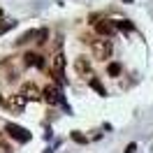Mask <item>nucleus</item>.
I'll list each match as a JSON object with an SVG mask.
<instances>
[{
	"label": "nucleus",
	"instance_id": "6",
	"mask_svg": "<svg viewBox=\"0 0 153 153\" xmlns=\"http://www.w3.org/2000/svg\"><path fill=\"white\" fill-rule=\"evenodd\" d=\"M74 72L79 76H84V79H91V76H95L93 74V67H91V60H88L86 56H79L74 60Z\"/></svg>",
	"mask_w": 153,
	"mask_h": 153
},
{
	"label": "nucleus",
	"instance_id": "19",
	"mask_svg": "<svg viewBox=\"0 0 153 153\" xmlns=\"http://www.w3.org/2000/svg\"><path fill=\"white\" fill-rule=\"evenodd\" d=\"M134 149H137V144H128V146H125V153H134Z\"/></svg>",
	"mask_w": 153,
	"mask_h": 153
},
{
	"label": "nucleus",
	"instance_id": "1",
	"mask_svg": "<svg viewBox=\"0 0 153 153\" xmlns=\"http://www.w3.org/2000/svg\"><path fill=\"white\" fill-rule=\"evenodd\" d=\"M91 51H93V58L95 60H109L111 53H114V44H111V39H95L93 44H91Z\"/></svg>",
	"mask_w": 153,
	"mask_h": 153
},
{
	"label": "nucleus",
	"instance_id": "18",
	"mask_svg": "<svg viewBox=\"0 0 153 153\" xmlns=\"http://www.w3.org/2000/svg\"><path fill=\"white\" fill-rule=\"evenodd\" d=\"M0 153H12V146L5 142V137L0 134Z\"/></svg>",
	"mask_w": 153,
	"mask_h": 153
},
{
	"label": "nucleus",
	"instance_id": "14",
	"mask_svg": "<svg viewBox=\"0 0 153 153\" xmlns=\"http://www.w3.org/2000/svg\"><path fill=\"white\" fill-rule=\"evenodd\" d=\"M116 28H118V30H123V33H132L134 26L130 23V21H116Z\"/></svg>",
	"mask_w": 153,
	"mask_h": 153
},
{
	"label": "nucleus",
	"instance_id": "12",
	"mask_svg": "<svg viewBox=\"0 0 153 153\" xmlns=\"http://www.w3.org/2000/svg\"><path fill=\"white\" fill-rule=\"evenodd\" d=\"M37 39V30H28V33H26V35H21L19 39H16V47H23V44H28L30 39Z\"/></svg>",
	"mask_w": 153,
	"mask_h": 153
},
{
	"label": "nucleus",
	"instance_id": "8",
	"mask_svg": "<svg viewBox=\"0 0 153 153\" xmlns=\"http://www.w3.org/2000/svg\"><path fill=\"white\" fill-rule=\"evenodd\" d=\"M63 70H65V56H63V51H58L56 56H53V63H51V76L56 74V79H60Z\"/></svg>",
	"mask_w": 153,
	"mask_h": 153
},
{
	"label": "nucleus",
	"instance_id": "3",
	"mask_svg": "<svg viewBox=\"0 0 153 153\" xmlns=\"http://www.w3.org/2000/svg\"><path fill=\"white\" fill-rule=\"evenodd\" d=\"M42 100L49 102V105H60L63 102V95H60V88L53 86V84H49V86L42 88Z\"/></svg>",
	"mask_w": 153,
	"mask_h": 153
},
{
	"label": "nucleus",
	"instance_id": "16",
	"mask_svg": "<svg viewBox=\"0 0 153 153\" xmlns=\"http://www.w3.org/2000/svg\"><path fill=\"white\" fill-rule=\"evenodd\" d=\"M72 139H74L76 144H88V137H86V134H81V132H76V130L72 132Z\"/></svg>",
	"mask_w": 153,
	"mask_h": 153
},
{
	"label": "nucleus",
	"instance_id": "2",
	"mask_svg": "<svg viewBox=\"0 0 153 153\" xmlns=\"http://www.w3.org/2000/svg\"><path fill=\"white\" fill-rule=\"evenodd\" d=\"M19 95L23 97L26 102H35V100H39V97H42V88H39L35 81H26V84L21 86Z\"/></svg>",
	"mask_w": 153,
	"mask_h": 153
},
{
	"label": "nucleus",
	"instance_id": "10",
	"mask_svg": "<svg viewBox=\"0 0 153 153\" xmlns=\"http://www.w3.org/2000/svg\"><path fill=\"white\" fill-rule=\"evenodd\" d=\"M7 109H12V111H14V114H21V111H23V107H26V100H23V97L21 95H12L10 100H7Z\"/></svg>",
	"mask_w": 153,
	"mask_h": 153
},
{
	"label": "nucleus",
	"instance_id": "7",
	"mask_svg": "<svg viewBox=\"0 0 153 153\" xmlns=\"http://www.w3.org/2000/svg\"><path fill=\"white\" fill-rule=\"evenodd\" d=\"M116 21H109V19H100V21H95V33L97 35H102V37H111V35H114L116 33Z\"/></svg>",
	"mask_w": 153,
	"mask_h": 153
},
{
	"label": "nucleus",
	"instance_id": "15",
	"mask_svg": "<svg viewBox=\"0 0 153 153\" xmlns=\"http://www.w3.org/2000/svg\"><path fill=\"white\" fill-rule=\"evenodd\" d=\"M14 26H16V21H2V23H0V35H5V33L10 28H14Z\"/></svg>",
	"mask_w": 153,
	"mask_h": 153
},
{
	"label": "nucleus",
	"instance_id": "11",
	"mask_svg": "<svg viewBox=\"0 0 153 153\" xmlns=\"http://www.w3.org/2000/svg\"><path fill=\"white\" fill-rule=\"evenodd\" d=\"M88 84H91V88H95V91H97V95H102V97L107 95L105 86L100 84V79H97V76H91V79H88Z\"/></svg>",
	"mask_w": 153,
	"mask_h": 153
},
{
	"label": "nucleus",
	"instance_id": "9",
	"mask_svg": "<svg viewBox=\"0 0 153 153\" xmlns=\"http://www.w3.org/2000/svg\"><path fill=\"white\" fill-rule=\"evenodd\" d=\"M23 65L26 67H44V58L35 53V51H28L26 56H23Z\"/></svg>",
	"mask_w": 153,
	"mask_h": 153
},
{
	"label": "nucleus",
	"instance_id": "5",
	"mask_svg": "<svg viewBox=\"0 0 153 153\" xmlns=\"http://www.w3.org/2000/svg\"><path fill=\"white\" fill-rule=\"evenodd\" d=\"M0 74H2V79H5L7 84H14V81L19 79V67L12 65V60H2V63H0Z\"/></svg>",
	"mask_w": 153,
	"mask_h": 153
},
{
	"label": "nucleus",
	"instance_id": "4",
	"mask_svg": "<svg viewBox=\"0 0 153 153\" xmlns=\"http://www.w3.org/2000/svg\"><path fill=\"white\" fill-rule=\"evenodd\" d=\"M5 130L10 132V137H12V139H16V142H21V144L30 142V132L26 130V128L16 125V123H7V125H5Z\"/></svg>",
	"mask_w": 153,
	"mask_h": 153
},
{
	"label": "nucleus",
	"instance_id": "13",
	"mask_svg": "<svg viewBox=\"0 0 153 153\" xmlns=\"http://www.w3.org/2000/svg\"><path fill=\"white\" fill-rule=\"evenodd\" d=\"M121 70H123L121 63H109V65H107V74H109V76H118V74H121Z\"/></svg>",
	"mask_w": 153,
	"mask_h": 153
},
{
	"label": "nucleus",
	"instance_id": "17",
	"mask_svg": "<svg viewBox=\"0 0 153 153\" xmlns=\"http://www.w3.org/2000/svg\"><path fill=\"white\" fill-rule=\"evenodd\" d=\"M47 37H49V30H47V28L37 30V44H44V42H47Z\"/></svg>",
	"mask_w": 153,
	"mask_h": 153
}]
</instances>
